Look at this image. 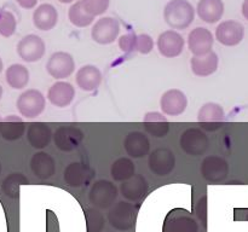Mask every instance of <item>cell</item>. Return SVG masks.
<instances>
[{
  "mask_svg": "<svg viewBox=\"0 0 248 232\" xmlns=\"http://www.w3.org/2000/svg\"><path fill=\"white\" fill-rule=\"evenodd\" d=\"M119 47L123 52L130 53L137 48V35L135 33H127L119 39Z\"/></svg>",
  "mask_w": 248,
  "mask_h": 232,
  "instance_id": "cell-37",
  "label": "cell"
},
{
  "mask_svg": "<svg viewBox=\"0 0 248 232\" xmlns=\"http://www.w3.org/2000/svg\"><path fill=\"white\" fill-rule=\"evenodd\" d=\"M118 188L109 180H98L89 192L90 203L99 209H108L118 198Z\"/></svg>",
  "mask_w": 248,
  "mask_h": 232,
  "instance_id": "cell-2",
  "label": "cell"
},
{
  "mask_svg": "<svg viewBox=\"0 0 248 232\" xmlns=\"http://www.w3.org/2000/svg\"><path fill=\"white\" fill-rule=\"evenodd\" d=\"M186 106H188V98L181 89H169L160 98V108L162 113L169 116L182 115L186 111Z\"/></svg>",
  "mask_w": 248,
  "mask_h": 232,
  "instance_id": "cell-15",
  "label": "cell"
},
{
  "mask_svg": "<svg viewBox=\"0 0 248 232\" xmlns=\"http://www.w3.org/2000/svg\"><path fill=\"white\" fill-rule=\"evenodd\" d=\"M52 130L46 123L33 122L28 125L27 130V139L29 144L35 149H44L50 144L52 139Z\"/></svg>",
  "mask_w": 248,
  "mask_h": 232,
  "instance_id": "cell-24",
  "label": "cell"
},
{
  "mask_svg": "<svg viewBox=\"0 0 248 232\" xmlns=\"http://www.w3.org/2000/svg\"><path fill=\"white\" fill-rule=\"evenodd\" d=\"M58 22V12L51 4H41L34 10L33 23L39 30H51Z\"/></svg>",
  "mask_w": 248,
  "mask_h": 232,
  "instance_id": "cell-22",
  "label": "cell"
},
{
  "mask_svg": "<svg viewBox=\"0 0 248 232\" xmlns=\"http://www.w3.org/2000/svg\"><path fill=\"white\" fill-rule=\"evenodd\" d=\"M136 166L133 161L127 157H120L113 162L110 168V175L115 181H126L135 175Z\"/></svg>",
  "mask_w": 248,
  "mask_h": 232,
  "instance_id": "cell-30",
  "label": "cell"
},
{
  "mask_svg": "<svg viewBox=\"0 0 248 232\" xmlns=\"http://www.w3.org/2000/svg\"><path fill=\"white\" fill-rule=\"evenodd\" d=\"M213 43H215V39H213L212 33L203 27L193 29L188 35V47L196 57L210 53L212 51Z\"/></svg>",
  "mask_w": 248,
  "mask_h": 232,
  "instance_id": "cell-14",
  "label": "cell"
},
{
  "mask_svg": "<svg viewBox=\"0 0 248 232\" xmlns=\"http://www.w3.org/2000/svg\"><path fill=\"white\" fill-rule=\"evenodd\" d=\"M17 53L24 62H38L45 55V43L40 36L29 34L17 44Z\"/></svg>",
  "mask_w": 248,
  "mask_h": 232,
  "instance_id": "cell-8",
  "label": "cell"
},
{
  "mask_svg": "<svg viewBox=\"0 0 248 232\" xmlns=\"http://www.w3.org/2000/svg\"><path fill=\"white\" fill-rule=\"evenodd\" d=\"M124 147L130 157L140 159L149 154L150 142L144 133L133 130L128 133L124 139Z\"/></svg>",
  "mask_w": 248,
  "mask_h": 232,
  "instance_id": "cell-18",
  "label": "cell"
},
{
  "mask_svg": "<svg viewBox=\"0 0 248 232\" xmlns=\"http://www.w3.org/2000/svg\"><path fill=\"white\" fill-rule=\"evenodd\" d=\"M31 169L41 180L51 178L56 172V162L51 155L44 151L35 152L31 159Z\"/></svg>",
  "mask_w": 248,
  "mask_h": 232,
  "instance_id": "cell-21",
  "label": "cell"
},
{
  "mask_svg": "<svg viewBox=\"0 0 248 232\" xmlns=\"http://www.w3.org/2000/svg\"><path fill=\"white\" fill-rule=\"evenodd\" d=\"M154 48V41H153L152 36L148 35V34H140L137 35V48L136 51H138L142 55H148L150 53Z\"/></svg>",
  "mask_w": 248,
  "mask_h": 232,
  "instance_id": "cell-38",
  "label": "cell"
},
{
  "mask_svg": "<svg viewBox=\"0 0 248 232\" xmlns=\"http://www.w3.org/2000/svg\"><path fill=\"white\" fill-rule=\"evenodd\" d=\"M225 117L224 109L217 103H206L199 110L198 121L203 123H212V122H222Z\"/></svg>",
  "mask_w": 248,
  "mask_h": 232,
  "instance_id": "cell-31",
  "label": "cell"
},
{
  "mask_svg": "<svg viewBox=\"0 0 248 232\" xmlns=\"http://www.w3.org/2000/svg\"><path fill=\"white\" fill-rule=\"evenodd\" d=\"M145 130L155 138H164L170 130V123L167 118L157 111H150L144 117Z\"/></svg>",
  "mask_w": 248,
  "mask_h": 232,
  "instance_id": "cell-27",
  "label": "cell"
},
{
  "mask_svg": "<svg viewBox=\"0 0 248 232\" xmlns=\"http://www.w3.org/2000/svg\"><path fill=\"white\" fill-rule=\"evenodd\" d=\"M16 1L23 9H33V7H35L38 0H16Z\"/></svg>",
  "mask_w": 248,
  "mask_h": 232,
  "instance_id": "cell-39",
  "label": "cell"
},
{
  "mask_svg": "<svg viewBox=\"0 0 248 232\" xmlns=\"http://www.w3.org/2000/svg\"><path fill=\"white\" fill-rule=\"evenodd\" d=\"M17 27L16 17L6 10H0V35L10 38L15 34Z\"/></svg>",
  "mask_w": 248,
  "mask_h": 232,
  "instance_id": "cell-33",
  "label": "cell"
},
{
  "mask_svg": "<svg viewBox=\"0 0 248 232\" xmlns=\"http://www.w3.org/2000/svg\"><path fill=\"white\" fill-rule=\"evenodd\" d=\"M1 97H2V87L0 86V99H1Z\"/></svg>",
  "mask_w": 248,
  "mask_h": 232,
  "instance_id": "cell-43",
  "label": "cell"
},
{
  "mask_svg": "<svg viewBox=\"0 0 248 232\" xmlns=\"http://www.w3.org/2000/svg\"><path fill=\"white\" fill-rule=\"evenodd\" d=\"M179 146L190 156H201L207 151L210 140L207 135L199 128H189L182 133Z\"/></svg>",
  "mask_w": 248,
  "mask_h": 232,
  "instance_id": "cell-5",
  "label": "cell"
},
{
  "mask_svg": "<svg viewBox=\"0 0 248 232\" xmlns=\"http://www.w3.org/2000/svg\"><path fill=\"white\" fill-rule=\"evenodd\" d=\"M120 24L113 17H102L94 23L91 30V38L101 45H109L118 39Z\"/></svg>",
  "mask_w": 248,
  "mask_h": 232,
  "instance_id": "cell-9",
  "label": "cell"
},
{
  "mask_svg": "<svg viewBox=\"0 0 248 232\" xmlns=\"http://www.w3.org/2000/svg\"><path fill=\"white\" fill-rule=\"evenodd\" d=\"M150 171L159 176H166L172 173L176 167V156L169 147H157L148 159Z\"/></svg>",
  "mask_w": 248,
  "mask_h": 232,
  "instance_id": "cell-6",
  "label": "cell"
},
{
  "mask_svg": "<svg viewBox=\"0 0 248 232\" xmlns=\"http://www.w3.org/2000/svg\"><path fill=\"white\" fill-rule=\"evenodd\" d=\"M46 70L55 79L69 77L75 70L74 58L72 57V55L63 51L52 53L46 63Z\"/></svg>",
  "mask_w": 248,
  "mask_h": 232,
  "instance_id": "cell-10",
  "label": "cell"
},
{
  "mask_svg": "<svg viewBox=\"0 0 248 232\" xmlns=\"http://www.w3.org/2000/svg\"><path fill=\"white\" fill-rule=\"evenodd\" d=\"M201 175L210 183H220L229 173V164L219 156H208L201 163Z\"/></svg>",
  "mask_w": 248,
  "mask_h": 232,
  "instance_id": "cell-11",
  "label": "cell"
},
{
  "mask_svg": "<svg viewBox=\"0 0 248 232\" xmlns=\"http://www.w3.org/2000/svg\"><path fill=\"white\" fill-rule=\"evenodd\" d=\"M242 14L248 21V0H245L244 4H242Z\"/></svg>",
  "mask_w": 248,
  "mask_h": 232,
  "instance_id": "cell-40",
  "label": "cell"
},
{
  "mask_svg": "<svg viewBox=\"0 0 248 232\" xmlns=\"http://www.w3.org/2000/svg\"><path fill=\"white\" fill-rule=\"evenodd\" d=\"M60 2H62V4H69V2H73L74 0H58Z\"/></svg>",
  "mask_w": 248,
  "mask_h": 232,
  "instance_id": "cell-41",
  "label": "cell"
},
{
  "mask_svg": "<svg viewBox=\"0 0 248 232\" xmlns=\"http://www.w3.org/2000/svg\"><path fill=\"white\" fill-rule=\"evenodd\" d=\"M1 121H2V118H1V116H0V125H1Z\"/></svg>",
  "mask_w": 248,
  "mask_h": 232,
  "instance_id": "cell-44",
  "label": "cell"
},
{
  "mask_svg": "<svg viewBox=\"0 0 248 232\" xmlns=\"http://www.w3.org/2000/svg\"><path fill=\"white\" fill-rule=\"evenodd\" d=\"M75 97V89L72 84L67 81L55 82L47 92V99L52 105L57 108H65L73 102Z\"/></svg>",
  "mask_w": 248,
  "mask_h": 232,
  "instance_id": "cell-19",
  "label": "cell"
},
{
  "mask_svg": "<svg viewBox=\"0 0 248 232\" xmlns=\"http://www.w3.org/2000/svg\"><path fill=\"white\" fill-rule=\"evenodd\" d=\"M135 207L128 202L116 203L108 213V220L114 229L119 231H127L135 224Z\"/></svg>",
  "mask_w": 248,
  "mask_h": 232,
  "instance_id": "cell-7",
  "label": "cell"
},
{
  "mask_svg": "<svg viewBox=\"0 0 248 232\" xmlns=\"http://www.w3.org/2000/svg\"><path fill=\"white\" fill-rule=\"evenodd\" d=\"M2 68H4V64H2V60H1V58H0V72H1Z\"/></svg>",
  "mask_w": 248,
  "mask_h": 232,
  "instance_id": "cell-42",
  "label": "cell"
},
{
  "mask_svg": "<svg viewBox=\"0 0 248 232\" xmlns=\"http://www.w3.org/2000/svg\"><path fill=\"white\" fill-rule=\"evenodd\" d=\"M162 232H199V224L188 210L177 208L167 214Z\"/></svg>",
  "mask_w": 248,
  "mask_h": 232,
  "instance_id": "cell-4",
  "label": "cell"
},
{
  "mask_svg": "<svg viewBox=\"0 0 248 232\" xmlns=\"http://www.w3.org/2000/svg\"><path fill=\"white\" fill-rule=\"evenodd\" d=\"M22 184H28V179L19 173H12L4 180L2 188L6 192V195L12 196V193H16L18 191V186Z\"/></svg>",
  "mask_w": 248,
  "mask_h": 232,
  "instance_id": "cell-34",
  "label": "cell"
},
{
  "mask_svg": "<svg viewBox=\"0 0 248 232\" xmlns=\"http://www.w3.org/2000/svg\"><path fill=\"white\" fill-rule=\"evenodd\" d=\"M5 77L10 87L14 89H22L28 85L29 72L24 65L12 64L6 69Z\"/></svg>",
  "mask_w": 248,
  "mask_h": 232,
  "instance_id": "cell-29",
  "label": "cell"
},
{
  "mask_svg": "<svg viewBox=\"0 0 248 232\" xmlns=\"http://www.w3.org/2000/svg\"><path fill=\"white\" fill-rule=\"evenodd\" d=\"M84 133L80 128L74 126H61L53 134L56 146L65 152L73 151L81 144Z\"/></svg>",
  "mask_w": 248,
  "mask_h": 232,
  "instance_id": "cell-13",
  "label": "cell"
},
{
  "mask_svg": "<svg viewBox=\"0 0 248 232\" xmlns=\"http://www.w3.org/2000/svg\"><path fill=\"white\" fill-rule=\"evenodd\" d=\"M68 17H69L70 23L75 27H79V28L89 27L94 19V17L91 16V14L85 10L81 0H79V1H77L75 4H73L72 6H70L69 12H68Z\"/></svg>",
  "mask_w": 248,
  "mask_h": 232,
  "instance_id": "cell-32",
  "label": "cell"
},
{
  "mask_svg": "<svg viewBox=\"0 0 248 232\" xmlns=\"http://www.w3.org/2000/svg\"><path fill=\"white\" fill-rule=\"evenodd\" d=\"M183 36L174 30H166L161 33L157 38V48L164 57L174 58L178 57L184 50Z\"/></svg>",
  "mask_w": 248,
  "mask_h": 232,
  "instance_id": "cell-16",
  "label": "cell"
},
{
  "mask_svg": "<svg viewBox=\"0 0 248 232\" xmlns=\"http://www.w3.org/2000/svg\"><path fill=\"white\" fill-rule=\"evenodd\" d=\"M85 10L91 16H101L108 10L109 0H81Z\"/></svg>",
  "mask_w": 248,
  "mask_h": 232,
  "instance_id": "cell-36",
  "label": "cell"
},
{
  "mask_svg": "<svg viewBox=\"0 0 248 232\" xmlns=\"http://www.w3.org/2000/svg\"><path fill=\"white\" fill-rule=\"evenodd\" d=\"M245 36V28L236 21L222 22L216 29V39L224 46H236Z\"/></svg>",
  "mask_w": 248,
  "mask_h": 232,
  "instance_id": "cell-17",
  "label": "cell"
},
{
  "mask_svg": "<svg viewBox=\"0 0 248 232\" xmlns=\"http://www.w3.org/2000/svg\"><path fill=\"white\" fill-rule=\"evenodd\" d=\"M86 221L90 232H101L104 227V218L96 209L86 210Z\"/></svg>",
  "mask_w": 248,
  "mask_h": 232,
  "instance_id": "cell-35",
  "label": "cell"
},
{
  "mask_svg": "<svg viewBox=\"0 0 248 232\" xmlns=\"http://www.w3.org/2000/svg\"><path fill=\"white\" fill-rule=\"evenodd\" d=\"M46 105L44 94L38 89H27L17 99V110L27 118H34L40 115Z\"/></svg>",
  "mask_w": 248,
  "mask_h": 232,
  "instance_id": "cell-3",
  "label": "cell"
},
{
  "mask_svg": "<svg viewBox=\"0 0 248 232\" xmlns=\"http://www.w3.org/2000/svg\"><path fill=\"white\" fill-rule=\"evenodd\" d=\"M148 181L147 179L140 174H135L128 180L123 181L120 186L121 195L130 202H137L145 193L148 192Z\"/></svg>",
  "mask_w": 248,
  "mask_h": 232,
  "instance_id": "cell-20",
  "label": "cell"
},
{
  "mask_svg": "<svg viewBox=\"0 0 248 232\" xmlns=\"http://www.w3.org/2000/svg\"><path fill=\"white\" fill-rule=\"evenodd\" d=\"M26 130V123L16 115H9L2 118L0 125V134L6 140H16L23 135Z\"/></svg>",
  "mask_w": 248,
  "mask_h": 232,
  "instance_id": "cell-28",
  "label": "cell"
},
{
  "mask_svg": "<svg viewBox=\"0 0 248 232\" xmlns=\"http://www.w3.org/2000/svg\"><path fill=\"white\" fill-rule=\"evenodd\" d=\"M93 176V169L81 162H73V163L68 164L64 169V174H63L65 184L70 188L89 185Z\"/></svg>",
  "mask_w": 248,
  "mask_h": 232,
  "instance_id": "cell-12",
  "label": "cell"
},
{
  "mask_svg": "<svg viewBox=\"0 0 248 232\" xmlns=\"http://www.w3.org/2000/svg\"><path fill=\"white\" fill-rule=\"evenodd\" d=\"M0 173H1V163H0Z\"/></svg>",
  "mask_w": 248,
  "mask_h": 232,
  "instance_id": "cell-45",
  "label": "cell"
},
{
  "mask_svg": "<svg viewBox=\"0 0 248 232\" xmlns=\"http://www.w3.org/2000/svg\"><path fill=\"white\" fill-rule=\"evenodd\" d=\"M77 85L82 91L91 92L99 87L102 82V72L94 65H84L77 72Z\"/></svg>",
  "mask_w": 248,
  "mask_h": 232,
  "instance_id": "cell-23",
  "label": "cell"
},
{
  "mask_svg": "<svg viewBox=\"0 0 248 232\" xmlns=\"http://www.w3.org/2000/svg\"><path fill=\"white\" fill-rule=\"evenodd\" d=\"M218 63H219V58H218L217 53L213 51L205 56H200V57L194 56L190 60L193 72L196 76L201 77L210 76L213 72H217Z\"/></svg>",
  "mask_w": 248,
  "mask_h": 232,
  "instance_id": "cell-25",
  "label": "cell"
},
{
  "mask_svg": "<svg viewBox=\"0 0 248 232\" xmlns=\"http://www.w3.org/2000/svg\"><path fill=\"white\" fill-rule=\"evenodd\" d=\"M195 10L188 0H171L164 10L166 23L173 29H186L194 22Z\"/></svg>",
  "mask_w": 248,
  "mask_h": 232,
  "instance_id": "cell-1",
  "label": "cell"
},
{
  "mask_svg": "<svg viewBox=\"0 0 248 232\" xmlns=\"http://www.w3.org/2000/svg\"><path fill=\"white\" fill-rule=\"evenodd\" d=\"M199 17L206 23H217L224 14L222 0H200L196 7Z\"/></svg>",
  "mask_w": 248,
  "mask_h": 232,
  "instance_id": "cell-26",
  "label": "cell"
}]
</instances>
